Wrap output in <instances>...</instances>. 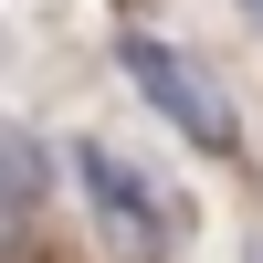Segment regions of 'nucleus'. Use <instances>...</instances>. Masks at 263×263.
I'll return each mask as SVG.
<instances>
[{"mask_svg":"<svg viewBox=\"0 0 263 263\" xmlns=\"http://www.w3.org/2000/svg\"><path fill=\"white\" fill-rule=\"evenodd\" d=\"M242 263H263V242H242Z\"/></svg>","mask_w":263,"mask_h":263,"instance_id":"obj_5","label":"nucleus"},{"mask_svg":"<svg viewBox=\"0 0 263 263\" xmlns=\"http://www.w3.org/2000/svg\"><path fill=\"white\" fill-rule=\"evenodd\" d=\"M232 11H242V21H253V32H263V0H232Z\"/></svg>","mask_w":263,"mask_h":263,"instance_id":"obj_4","label":"nucleus"},{"mask_svg":"<svg viewBox=\"0 0 263 263\" xmlns=\"http://www.w3.org/2000/svg\"><path fill=\"white\" fill-rule=\"evenodd\" d=\"M0 158H11V221L32 232V221H42V190H53V158H63V147H42L32 126L11 116V137H0Z\"/></svg>","mask_w":263,"mask_h":263,"instance_id":"obj_3","label":"nucleus"},{"mask_svg":"<svg viewBox=\"0 0 263 263\" xmlns=\"http://www.w3.org/2000/svg\"><path fill=\"white\" fill-rule=\"evenodd\" d=\"M116 74L137 84V105H147V116H158L179 147H200V158H242V116H232L221 84L200 74V53H179L168 32L126 21V32H116Z\"/></svg>","mask_w":263,"mask_h":263,"instance_id":"obj_2","label":"nucleus"},{"mask_svg":"<svg viewBox=\"0 0 263 263\" xmlns=\"http://www.w3.org/2000/svg\"><path fill=\"white\" fill-rule=\"evenodd\" d=\"M63 179H74L84 221H95V232H105L126 263H168V253H179L190 200H179L168 179H147V168L126 158L116 137H63Z\"/></svg>","mask_w":263,"mask_h":263,"instance_id":"obj_1","label":"nucleus"}]
</instances>
